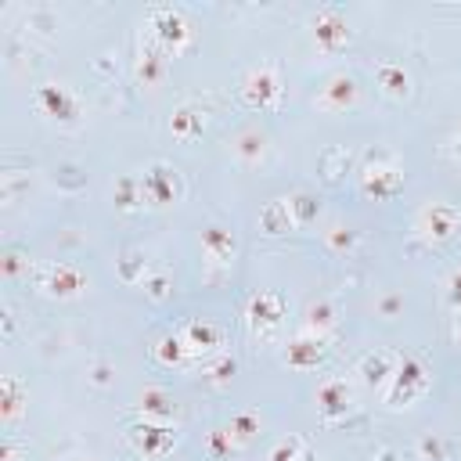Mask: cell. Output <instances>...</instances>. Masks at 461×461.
Returning a JSON list of instances; mask_svg holds the SVG:
<instances>
[{
	"label": "cell",
	"mask_w": 461,
	"mask_h": 461,
	"mask_svg": "<svg viewBox=\"0 0 461 461\" xmlns=\"http://www.w3.org/2000/svg\"><path fill=\"white\" fill-rule=\"evenodd\" d=\"M176 335L184 339V346H187V353H191V357L212 353V349L220 346V328H216V324H209V321H187Z\"/></svg>",
	"instance_id": "16"
},
{
	"label": "cell",
	"mask_w": 461,
	"mask_h": 461,
	"mask_svg": "<svg viewBox=\"0 0 461 461\" xmlns=\"http://www.w3.org/2000/svg\"><path fill=\"white\" fill-rule=\"evenodd\" d=\"M317 411H321L324 421L346 418V411H349V385L339 382V378L321 382V389H317Z\"/></svg>",
	"instance_id": "15"
},
{
	"label": "cell",
	"mask_w": 461,
	"mask_h": 461,
	"mask_svg": "<svg viewBox=\"0 0 461 461\" xmlns=\"http://www.w3.org/2000/svg\"><path fill=\"white\" fill-rule=\"evenodd\" d=\"M18 270H22V256H14V252H7V256H4V274H7V277H14Z\"/></svg>",
	"instance_id": "39"
},
{
	"label": "cell",
	"mask_w": 461,
	"mask_h": 461,
	"mask_svg": "<svg viewBox=\"0 0 461 461\" xmlns=\"http://www.w3.org/2000/svg\"><path fill=\"white\" fill-rule=\"evenodd\" d=\"M36 281H40V288L47 292V295H54V299H72V295H79L83 288H86V274L76 267V263H47L40 274H36Z\"/></svg>",
	"instance_id": "4"
},
{
	"label": "cell",
	"mask_w": 461,
	"mask_h": 461,
	"mask_svg": "<svg viewBox=\"0 0 461 461\" xmlns=\"http://www.w3.org/2000/svg\"><path fill=\"white\" fill-rule=\"evenodd\" d=\"M288 205H292V216H295V227H306V223H313L317 220V198L313 194H306V191H299V194H292L288 198Z\"/></svg>",
	"instance_id": "27"
},
{
	"label": "cell",
	"mask_w": 461,
	"mask_h": 461,
	"mask_svg": "<svg viewBox=\"0 0 461 461\" xmlns=\"http://www.w3.org/2000/svg\"><path fill=\"white\" fill-rule=\"evenodd\" d=\"M230 450H234L230 432H227V429H212V432H209V454H212V457H223V454H230Z\"/></svg>",
	"instance_id": "36"
},
{
	"label": "cell",
	"mask_w": 461,
	"mask_h": 461,
	"mask_svg": "<svg viewBox=\"0 0 461 461\" xmlns=\"http://www.w3.org/2000/svg\"><path fill=\"white\" fill-rule=\"evenodd\" d=\"M151 36H155V43L166 54H173V50H184L187 47L191 25H187V18L176 7H151Z\"/></svg>",
	"instance_id": "2"
},
{
	"label": "cell",
	"mask_w": 461,
	"mask_h": 461,
	"mask_svg": "<svg viewBox=\"0 0 461 461\" xmlns=\"http://www.w3.org/2000/svg\"><path fill=\"white\" fill-rule=\"evenodd\" d=\"M324 241H328L335 252H353V249H357V230H349V227L335 223L331 230H324Z\"/></svg>",
	"instance_id": "32"
},
{
	"label": "cell",
	"mask_w": 461,
	"mask_h": 461,
	"mask_svg": "<svg viewBox=\"0 0 461 461\" xmlns=\"http://www.w3.org/2000/svg\"><path fill=\"white\" fill-rule=\"evenodd\" d=\"M281 321H285V299H281L277 292H259V295L249 299V306H245V324H249L252 331L270 335Z\"/></svg>",
	"instance_id": "9"
},
{
	"label": "cell",
	"mask_w": 461,
	"mask_h": 461,
	"mask_svg": "<svg viewBox=\"0 0 461 461\" xmlns=\"http://www.w3.org/2000/svg\"><path fill=\"white\" fill-rule=\"evenodd\" d=\"M169 130H173V137L191 140V137H198V133H202V115H198L191 104H184V108H176V112H173Z\"/></svg>",
	"instance_id": "23"
},
{
	"label": "cell",
	"mask_w": 461,
	"mask_h": 461,
	"mask_svg": "<svg viewBox=\"0 0 461 461\" xmlns=\"http://www.w3.org/2000/svg\"><path fill=\"white\" fill-rule=\"evenodd\" d=\"M403 306V299L400 295H385L382 303H378V310H382V317H396V310Z\"/></svg>",
	"instance_id": "38"
},
{
	"label": "cell",
	"mask_w": 461,
	"mask_h": 461,
	"mask_svg": "<svg viewBox=\"0 0 461 461\" xmlns=\"http://www.w3.org/2000/svg\"><path fill=\"white\" fill-rule=\"evenodd\" d=\"M140 411H144V418H173L176 407L162 389H144L140 393Z\"/></svg>",
	"instance_id": "24"
},
{
	"label": "cell",
	"mask_w": 461,
	"mask_h": 461,
	"mask_svg": "<svg viewBox=\"0 0 461 461\" xmlns=\"http://www.w3.org/2000/svg\"><path fill=\"white\" fill-rule=\"evenodd\" d=\"M162 72H166V50H162V47H148V50H140V61H137V76H140V83L151 86V83L162 79Z\"/></svg>",
	"instance_id": "21"
},
{
	"label": "cell",
	"mask_w": 461,
	"mask_h": 461,
	"mask_svg": "<svg viewBox=\"0 0 461 461\" xmlns=\"http://www.w3.org/2000/svg\"><path fill=\"white\" fill-rule=\"evenodd\" d=\"M32 101H36V108L47 119H58V122H76V115H79L76 94L68 86H61V83H40L36 94H32Z\"/></svg>",
	"instance_id": "5"
},
{
	"label": "cell",
	"mask_w": 461,
	"mask_h": 461,
	"mask_svg": "<svg viewBox=\"0 0 461 461\" xmlns=\"http://www.w3.org/2000/svg\"><path fill=\"white\" fill-rule=\"evenodd\" d=\"M259 227L267 234H285V230H295V216H292V205L288 198H274L259 209Z\"/></svg>",
	"instance_id": "19"
},
{
	"label": "cell",
	"mask_w": 461,
	"mask_h": 461,
	"mask_svg": "<svg viewBox=\"0 0 461 461\" xmlns=\"http://www.w3.org/2000/svg\"><path fill=\"white\" fill-rule=\"evenodd\" d=\"M155 357H158L162 364H184L191 353H187V346H184L180 335H166V339L155 346Z\"/></svg>",
	"instance_id": "30"
},
{
	"label": "cell",
	"mask_w": 461,
	"mask_h": 461,
	"mask_svg": "<svg viewBox=\"0 0 461 461\" xmlns=\"http://www.w3.org/2000/svg\"><path fill=\"white\" fill-rule=\"evenodd\" d=\"M400 187H403V173H400L393 162H371V166H364V173H360V191H364L367 198H375V202L396 198Z\"/></svg>",
	"instance_id": "6"
},
{
	"label": "cell",
	"mask_w": 461,
	"mask_h": 461,
	"mask_svg": "<svg viewBox=\"0 0 461 461\" xmlns=\"http://www.w3.org/2000/svg\"><path fill=\"white\" fill-rule=\"evenodd\" d=\"M447 454H450V443H447V439H439V436H432V432H425V436L418 439V457H421V461H447Z\"/></svg>",
	"instance_id": "31"
},
{
	"label": "cell",
	"mask_w": 461,
	"mask_h": 461,
	"mask_svg": "<svg viewBox=\"0 0 461 461\" xmlns=\"http://www.w3.org/2000/svg\"><path fill=\"white\" fill-rule=\"evenodd\" d=\"M144 288H148V295H151V299H166V295H169V288H173V281H169V274H166V270H158V274H148V277H144Z\"/></svg>",
	"instance_id": "35"
},
{
	"label": "cell",
	"mask_w": 461,
	"mask_h": 461,
	"mask_svg": "<svg viewBox=\"0 0 461 461\" xmlns=\"http://www.w3.org/2000/svg\"><path fill=\"white\" fill-rule=\"evenodd\" d=\"M144 202L148 205H169V202H176V194H180V180H176V173L166 166V162H155L148 173H144Z\"/></svg>",
	"instance_id": "10"
},
{
	"label": "cell",
	"mask_w": 461,
	"mask_h": 461,
	"mask_svg": "<svg viewBox=\"0 0 461 461\" xmlns=\"http://www.w3.org/2000/svg\"><path fill=\"white\" fill-rule=\"evenodd\" d=\"M119 277H122L126 285H144V277H148V259H144L137 249H130V252L119 259Z\"/></svg>",
	"instance_id": "25"
},
{
	"label": "cell",
	"mask_w": 461,
	"mask_h": 461,
	"mask_svg": "<svg viewBox=\"0 0 461 461\" xmlns=\"http://www.w3.org/2000/svg\"><path fill=\"white\" fill-rule=\"evenodd\" d=\"M313 40H317V47H324V50L346 47V43H349V25H346V18H342L335 7H321V11L313 14Z\"/></svg>",
	"instance_id": "11"
},
{
	"label": "cell",
	"mask_w": 461,
	"mask_h": 461,
	"mask_svg": "<svg viewBox=\"0 0 461 461\" xmlns=\"http://www.w3.org/2000/svg\"><path fill=\"white\" fill-rule=\"evenodd\" d=\"M277 94H281V79H277V68L274 65L252 68L245 76V83H241V101L249 108H270L277 101Z\"/></svg>",
	"instance_id": "7"
},
{
	"label": "cell",
	"mask_w": 461,
	"mask_h": 461,
	"mask_svg": "<svg viewBox=\"0 0 461 461\" xmlns=\"http://www.w3.org/2000/svg\"><path fill=\"white\" fill-rule=\"evenodd\" d=\"M202 252H205L209 263H234V256H238V238H234V230L223 227V223H209V227L202 230Z\"/></svg>",
	"instance_id": "12"
},
{
	"label": "cell",
	"mask_w": 461,
	"mask_h": 461,
	"mask_svg": "<svg viewBox=\"0 0 461 461\" xmlns=\"http://www.w3.org/2000/svg\"><path fill=\"white\" fill-rule=\"evenodd\" d=\"M331 324H335V310H331V303L321 299V303H313V306L306 310V331H310V335H321V339H324Z\"/></svg>",
	"instance_id": "26"
},
{
	"label": "cell",
	"mask_w": 461,
	"mask_h": 461,
	"mask_svg": "<svg viewBox=\"0 0 461 461\" xmlns=\"http://www.w3.org/2000/svg\"><path fill=\"white\" fill-rule=\"evenodd\" d=\"M457 339H461V324H457Z\"/></svg>",
	"instance_id": "43"
},
{
	"label": "cell",
	"mask_w": 461,
	"mask_h": 461,
	"mask_svg": "<svg viewBox=\"0 0 461 461\" xmlns=\"http://www.w3.org/2000/svg\"><path fill=\"white\" fill-rule=\"evenodd\" d=\"M126 443L137 450V454H144V457H162V454H169L173 450V443H176V432L169 429V425H162V421H133L130 429H126Z\"/></svg>",
	"instance_id": "3"
},
{
	"label": "cell",
	"mask_w": 461,
	"mask_h": 461,
	"mask_svg": "<svg viewBox=\"0 0 461 461\" xmlns=\"http://www.w3.org/2000/svg\"><path fill=\"white\" fill-rule=\"evenodd\" d=\"M14 457H18V447H14L11 439H4V443H0V461H14Z\"/></svg>",
	"instance_id": "40"
},
{
	"label": "cell",
	"mask_w": 461,
	"mask_h": 461,
	"mask_svg": "<svg viewBox=\"0 0 461 461\" xmlns=\"http://www.w3.org/2000/svg\"><path fill=\"white\" fill-rule=\"evenodd\" d=\"M234 151H238V158H245V162H259V155H263V137H259V133H241L238 144H234Z\"/></svg>",
	"instance_id": "33"
},
{
	"label": "cell",
	"mask_w": 461,
	"mask_h": 461,
	"mask_svg": "<svg viewBox=\"0 0 461 461\" xmlns=\"http://www.w3.org/2000/svg\"><path fill=\"white\" fill-rule=\"evenodd\" d=\"M425 389H429V371H425V364L418 357L407 353V357H400V364H396V371H393V378L385 385V403L389 407H403L414 396H421Z\"/></svg>",
	"instance_id": "1"
},
{
	"label": "cell",
	"mask_w": 461,
	"mask_h": 461,
	"mask_svg": "<svg viewBox=\"0 0 461 461\" xmlns=\"http://www.w3.org/2000/svg\"><path fill=\"white\" fill-rule=\"evenodd\" d=\"M22 403H25V382L18 375H4L0 378V414H4V421H14Z\"/></svg>",
	"instance_id": "20"
},
{
	"label": "cell",
	"mask_w": 461,
	"mask_h": 461,
	"mask_svg": "<svg viewBox=\"0 0 461 461\" xmlns=\"http://www.w3.org/2000/svg\"><path fill=\"white\" fill-rule=\"evenodd\" d=\"M303 450H306V439H303V436H285V439H277V443L270 447L267 461H299Z\"/></svg>",
	"instance_id": "29"
},
{
	"label": "cell",
	"mask_w": 461,
	"mask_h": 461,
	"mask_svg": "<svg viewBox=\"0 0 461 461\" xmlns=\"http://www.w3.org/2000/svg\"><path fill=\"white\" fill-rule=\"evenodd\" d=\"M353 101H357V79H353L349 72L328 76V83H324L321 94H317V104L328 108V112H342V108H349Z\"/></svg>",
	"instance_id": "13"
},
{
	"label": "cell",
	"mask_w": 461,
	"mask_h": 461,
	"mask_svg": "<svg viewBox=\"0 0 461 461\" xmlns=\"http://www.w3.org/2000/svg\"><path fill=\"white\" fill-rule=\"evenodd\" d=\"M238 371V364H234V357H220V360H212V364H205V378L209 382H216V385H223V382H230V375Z\"/></svg>",
	"instance_id": "34"
},
{
	"label": "cell",
	"mask_w": 461,
	"mask_h": 461,
	"mask_svg": "<svg viewBox=\"0 0 461 461\" xmlns=\"http://www.w3.org/2000/svg\"><path fill=\"white\" fill-rule=\"evenodd\" d=\"M112 198H115V205H119L122 212H133V209L144 202V184H140L137 176H119Z\"/></svg>",
	"instance_id": "22"
},
{
	"label": "cell",
	"mask_w": 461,
	"mask_h": 461,
	"mask_svg": "<svg viewBox=\"0 0 461 461\" xmlns=\"http://www.w3.org/2000/svg\"><path fill=\"white\" fill-rule=\"evenodd\" d=\"M447 299H450V306H457V310H461V270H454V274H450V285H447Z\"/></svg>",
	"instance_id": "37"
},
{
	"label": "cell",
	"mask_w": 461,
	"mask_h": 461,
	"mask_svg": "<svg viewBox=\"0 0 461 461\" xmlns=\"http://www.w3.org/2000/svg\"><path fill=\"white\" fill-rule=\"evenodd\" d=\"M299 461H313V450H310V447H306V450H303V457H299Z\"/></svg>",
	"instance_id": "42"
},
{
	"label": "cell",
	"mask_w": 461,
	"mask_h": 461,
	"mask_svg": "<svg viewBox=\"0 0 461 461\" xmlns=\"http://www.w3.org/2000/svg\"><path fill=\"white\" fill-rule=\"evenodd\" d=\"M396 364H400L396 353H389V349H371V353H364V360H360V375H364L367 385L382 389V385H389Z\"/></svg>",
	"instance_id": "17"
},
{
	"label": "cell",
	"mask_w": 461,
	"mask_h": 461,
	"mask_svg": "<svg viewBox=\"0 0 461 461\" xmlns=\"http://www.w3.org/2000/svg\"><path fill=\"white\" fill-rule=\"evenodd\" d=\"M457 223H461V216H457L454 205H447V202H429V205L418 212L414 230H418L421 238H429V241H447V238L457 230Z\"/></svg>",
	"instance_id": "8"
},
{
	"label": "cell",
	"mask_w": 461,
	"mask_h": 461,
	"mask_svg": "<svg viewBox=\"0 0 461 461\" xmlns=\"http://www.w3.org/2000/svg\"><path fill=\"white\" fill-rule=\"evenodd\" d=\"M371 461H396V454H393V450H378Z\"/></svg>",
	"instance_id": "41"
},
{
	"label": "cell",
	"mask_w": 461,
	"mask_h": 461,
	"mask_svg": "<svg viewBox=\"0 0 461 461\" xmlns=\"http://www.w3.org/2000/svg\"><path fill=\"white\" fill-rule=\"evenodd\" d=\"M375 83L389 94V97H407L411 94V76H407V68L400 65V61H378L375 65Z\"/></svg>",
	"instance_id": "18"
},
{
	"label": "cell",
	"mask_w": 461,
	"mask_h": 461,
	"mask_svg": "<svg viewBox=\"0 0 461 461\" xmlns=\"http://www.w3.org/2000/svg\"><path fill=\"white\" fill-rule=\"evenodd\" d=\"M227 432H230V439H234V443H249V439L259 432V418H256L252 411H241V414H234V418H230Z\"/></svg>",
	"instance_id": "28"
},
{
	"label": "cell",
	"mask_w": 461,
	"mask_h": 461,
	"mask_svg": "<svg viewBox=\"0 0 461 461\" xmlns=\"http://www.w3.org/2000/svg\"><path fill=\"white\" fill-rule=\"evenodd\" d=\"M285 360H288V367L292 371H310V367H317L321 360H324V339L321 335H299V339H292L288 342V349H285Z\"/></svg>",
	"instance_id": "14"
}]
</instances>
